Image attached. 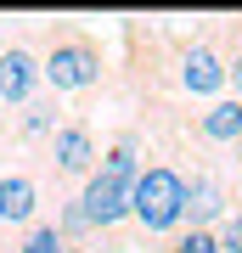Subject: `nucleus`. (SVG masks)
Returning a JSON list of instances; mask_svg holds the SVG:
<instances>
[{"instance_id":"1a4fd4ad","label":"nucleus","mask_w":242,"mask_h":253,"mask_svg":"<svg viewBox=\"0 0 242 253\" xmlns=\"http://www.w3.org/2000/svg\"><path fill=\"white\" fill-rule=\"evenodd\" d=\"M192 124H197V135L208 146H231V152H237V146H242V101L237 96H220V101H208Z\"/></svg>"},{"instance_id":"7ed1b4c3","label":"nucleus","mask_w":242,"mask_h":253,"mask_svg":"<svg viewBox=\"0 0 242 253\" xmlns=\"http://www.w3.org/2000/svg\"><path fill=\"white\" fill-rule=\"evenodd\" d=\"M130 225L141 236H175L186 225V174L175 163H141V180L130 191Z\"/></svg>"},{"instance_id":"0eeeda50","label":"nucleus","mask_w":242,"mask_h":253,"mask_svg":"<svg viewBox=\"0 0 242 253\" xmlns=\"http://www.w3.org/2000/svg\"><path fill=\"white\" fill-rule=\"evenodd\" d=\"M225 214H231L225 180L208 174V169H192V180H186V225H192V231H214Z\"/></svg>"},{"instance_id":"f03ea898","label":"nucleus","mask_w":242,"mask_h":253,"mask_svg":"<svg viewBox=\"0 0 242 253\" xmlns=\"http://www.w3.org/2000/svg\"><path fill=\"white\" fill-rule=\"evenodd\" d=\"M34 56H40V79L51 84V96H90L107 73L101 40L79 23H45L34 34Z\"/></svg>"},{"instance_id":"423d86ee","label":"nucleus","mask_w":242,"mask_h":253,"mask_svg":"<svg viewBox=\"0 0 242 253\" xmlns=\"http://www.w3.org/2000/svg\"><path fill=\"white\" fill-rule=\"evenodd\" d=\"M40 56L28 40H0V107H28L40 96Z\"/></svg>"},{"instance_id":"dca6fc26","label":"nucleus","mask_w":242,"mask_h":253,"mask_svg":"<svg viewBox=\"0 0 242 253\" xmlns=\"http://www.w3.org/2000/svg\"><path fill=\"white\" fill-rule=\"evenodd\" d=\"M68 253H90V248H68Z\"/></svg>"},{"instance_id":"6e6552de","label":"nucleus","mask_w":242,"mask_h":253,"mask_svg":"<svg viewBox=\"0 0 242 253\" xmlns=\"http://www.w3.org/2000/svg\"><path fill=\"white\" fill-rule=\"evenodd\" d=\"M0 225L11 231L40 225V186L28 174H0Z\"/></svg>"},{"instance_id":"9d476101","label":"nucleus","mask_w":242,"mask_h":253,"mask_svg":"<svg viewBox=\"0 0 242 253\" xmlns=\"http://www.w3.org/2000/svg\"><path fill=\"white\" fill-rule=\"evenodd\" d=\"M68 118H62V96H34L28 107H17V124H11V135H17L23 146H34V141H51L56 129H62Z\"/></svg>"},{"instance_id":"4468645a","label":"nucleus","mask_w":242,"mask_h":253,"mask_svg":"<svg viewBox=\"0 0 242 253\" xmlns=\"http://www.w3.org/2000/svg\"><path fill=\"white\" fill-rule=\"evenodd\" d=\"M225 90L242 101V28L231 34V51H225Z\"/></svg>"},{"instance_id":"2eb2a0df","label":"nucleus","mask_w":242,"mask_h":253,"mask_svg":"<svg viewBox=\"0 0 242 253\" xmlns=\"http://www.w3.org/2000/svg\"><path fill=\"white\" fill-rule=\"evenodd\" d=\"M231 169H237V180H242V146H237V158H231Z\"/></svg>"},{"instance_id":"f257e3e1","label":"nucleus","mask_w":242,"mask_h":253,"mask_svg":"<svg viewBox=\"0 0 242 253\" xmlns=\"http://www.w3.org/2000/svg\"><path fill=\"white\" fill-rule=\"evenodd\" d=\"M135 180H141V124H124V129L107 141L96 174L73 191L96 236H107V231H118V225L130 219V191H135Z\"/></svg>"},{"instance_id":"f8f14e48","label":"nucleus","mask_w":242,"mask_h":253,"mask_svg":"<svg viewBox=\"0 0 242 253\" xmlns=\"http://www.w3.org/2000/svg\"><path fill=\"white\" fill-rule=\"evenodd\" d=\"M158 253H220V242H214V231H192V225H180L175 236H163Z\"/></svg>"},{"instance_id":"20e7f679","label":"nucleus","mask_w":242,"mask_h":253,"mask_svg":"<svg viewBox=\"0 0 242 253\" xmlns=\"http://www.w3.org/2000/svg\"><path fill=\"white\" fill-rule=\"evenodd\" d=\"M45 163H51V180L56 186H85L101 163V141L85 118H68L51 141H45Z\"/></svg>"},{"instance_id":"ddd939ff","label":"nucleus","mask_w":242,"mask_h":253,"mask_svg":"<svg viewBox=\"0 0 242 253\" xmlns=\"http://www.w3.org/2000/svg\"><path fill=\"white\" fill-rule=\"evenodd\" d=\"M214 242H220V253H242V208H231L214 225Z\"/></svg>"},{"instance_id":"39448f33","label":"nucleus","mask_w":242,"mask_h":253,"mask_svg":"<svg viewBox=\"0 0 242 253\" xmlns=\"http://www.w3.org/2000/svg\"><path fill=\"white\" fill-rule=\"evenodd\" d=\"M175 84L197 101H220L225 90V51L214 40H180L175 45Z\"/></svg>"},{"instance_id":"9b49d317","label":"nucleus","mask_w":242,"mask_h":253,"mask_svg":"<svg viewBox=\"0 0 242 253\" xmlns=\"http://www.w3.org/2000/svg\"><path fill=\"white\" fill-rule=\"evenodd\" d=\"M11 253H68V242H62V231H56L51 219H40V225L17 231V242H11Z\"/></svg>"}]
</instances>
